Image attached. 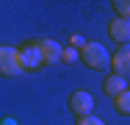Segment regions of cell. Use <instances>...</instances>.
<instances>
[{
    "instance_id": "6da1fadb",
    "label": "cell",
    "mask_w": 130,
    "mask_h": 125,
    "mask_svg": "<svg viewBox=\"0 0 130 125\" xmlns=\"http://www.w3.org/2000/svg\"><path fill=\"white\" fill-rule=\"evenodd\" d=\"M78 53H80V61L89 70H94V72H108L111 70V56H108L105 45H100V42H86Z\"/></svg>"
},
{
    "instance_id": "7a4b0ae2",
    "label": "cell",
    "mask_w": 130,
    "mask_h": 125,
    "mask_svg": "<svg viewBox=\"0 0 130 125\" xmlns=\"http://www.w3.org/2000/svg\"><path fill=\"white\" fill-rule=\"evenodd\" d=\"M22 61H20V47L11 45H0V75L3 78H17L22 75Z\"/></svg>"
},
{
    "instance_id": "3957f363",
    "label": "cell",
    "mask_w": 130,
    "mask_h": 125,
    "mask_svg": "<svg viewBox=\"0 0 130 125\" xmlns=\"http://www.w3.org/2000/svg\"><path fill=\"white\" fill-rule=\"evenodd\" d=\"M69 111L75 114V117H91V111H94V97H91V92L89 89H78V92H72L69 95Z\"/></svg>"
},
{
    "instance_id": "277c9868",
    "label": "cell",
    "mask_w": 130,
    "mask_h": 125,
    "mask_svg": "<svg viewBox=\"0 0 130 125\" xmlns=\"http://www.w3.org/2000/svg\"><path fill=\"white\" fill-rule=\"evenodd\" d=\"M33 42H36V50H39V56H42V64H44V67H50V64H58V61H61L64 47H61L58 42H53V39H47V36L33 39Z\"/></svg>"
},
{
    "instance_id": "5b68a950",
    "label": "cell",
    "mask_w": 130,
    "mask_h": 125,
    "mask_svg": "<svg viewBox=\"0 0 130 125\" xmlns=\"http://www.w3.org/2000/svg\"><path fill=\"white\" fill-rule=\"evenodd\" d=\"M20 61H22V70H25V72H33V70L42 67V56H39V50H36V42H33V39L25 42V45L20 47Z\"/></svg>"
},
{
    "instance_id": "8992f818",
    "label": "cell",
    "mask_w": 130,
    "mask_h": 125,
    "mask_svg": "<svg viewBox=\"0 0 130 125\" xmlns=\"http://www.w3.org/2000/svg\"><path fill=\"white\" fill-rule=\"evenodd\" d=\"M111 72L122 75V78L130 75V45H122V47L111 56Z\"/></svg>"
},
{
    "instance_id": "52a82bcc",
    "label": "cell",
    "mask_w": 130,
    "mask_h": 125,
    "mask_svg": "<svg viewBox=\"0 0 130 125\" xmlns=\"http://www.w3.org/2000/svg\"><path fill=\"white\" fill-rule=\"evenodd\" d=\"M108 33H111V39L113 42H119V45H130V20H113V22L108 25Z\"/></svg>"
},
{
    "instance_id": "ba28073f",
    "label": "cell",
    "mask_w": 130,
    "mask_h": 125,
    "mask_svg": "<svg viewBox=\"0 0 130 125\" xmlns=\"http://www.w3.org/2000/svg\"><path fill=\"white\" fill-rule=\"evenodd\" d=\"M127 89V78H122V75H105V81H103V92L105 95H111V97H119L122 92Z\"/></svg>"
},
{
    "instance_id": "9c48e42d",
    "label": "cell",
    "mask_w": 130,
    "mask_h": 125,
    "mask_svg": "<svg viewBox=\"0 0 130 125\" xmlns=\"http://www.w3.org/2000/svg\"><path fill=\"white\" fill-rule=\"evenodd\" d=\"M113 106H116L119 114H127V117H130V89H125L119 97H113Z\"/></svg>"
},
{
    "instance_id": "30bf717a",
    "label": "cell",
    "mask_w": 130,
    "mask_h": 125,
    "mask_svg": "<svg viewBox=\"0 0 130 125\" xmlns=\"http://www.w3.org/2000/svg\"><path fill=\"white\" fill-rule=\"evenodd\" d=\"M111 8L119 20H130V0H111Z\"/></svg>"
},
{
    "instance_id": "8fae6325",
    "label": "cell",
    "mask_w": 130,
    "mask_h": 125,
    "mask_svg": "<svg viewBox=\"0 0 130 125\" xmlns=\"http://www.w3.org/2000/svg\"><path fill=\"white\" fill-rule=\"evenodd\" d=\"M80 53L75 47H64V53H61V61H67V64H72V61H78Z\"/></svg>"
},
{
    "instance_id": "7c38bea8",
    "label": "cell",
    "mask_w": 130,
    "mask_h": 125,
    "mask_svg": "<svg viewBox=\"0 0 130 125\" xmlns=\"http://www.w3.org/2000/svg\"><path fill=\"white\" fill-rule=\"evenodd\" d=\"M78 125H105V122L100 120V117H80Z\"/></svg>"
},
{
    "instance_id": "4fadbf2b",
    "label": "cell",
    "mask_w": 130,
    "mask_h": 125,
    "mask_svg": "<svg viewBox=\"0 0 130 125\" xmlns=\"http://www.w3.org/2000/svg\"><path fill=\"white\" fill-rule=\"evenodd\" d=\"M3 125H14V120H6V122H3Z\"/></svg>"
}]
</instances>
